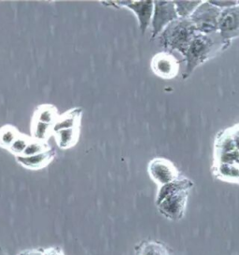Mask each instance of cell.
<instances>
[{"label": "cell", "instance_id": "cell-1", "mask_svg": "<svg viewBox=\"0 0 239 255\" xmlns=\"http://www.w3.org/2000/svg\"><path fill=\"white\" fill-rule=\"evenodd\" d=\"M230 43L231 41L224 39L219 32L208 35L199 32L192 40L184 55L186 68L182 74L183 79L191 75L198 66L223 52Z\"/></svg>", "mask_w": 239, "mask_h": 255}, {"label": "cell", "instance_id": "cell-2", "mask_svg": "<svg viewBox=\"0 0 239 255\" xmlns=\"http://www.w3.org/2000/svg\"><path fill=\"white\" fill-rule=\"evenodd\" d=\"M198 33L190 18H179L164 28L159 35V40L167 52L177 51L184 57L192 40Z\"/></svg>", "mask_w": 239, "mask_h": 255}, {"label": "cell", "instance_id": "cell-3", "mask_svg": "<svg viewBox=\"0 0 239 255\" xmlns=\"http://www.w3.org/2000/svg\"><path fill=\"white\" fill-rule=\"evenodd\" d=\"M58 110L51 104L39 105L33 114L31 123L32 138L47 142L52 135V128L59 117Z\"/></svg>", "mask_w": 239, "mask_h": 255}, {"label": "cell", "instance_id": "cell-4", "mask_svg": "<svg viewBox=\"0 0 239 255\" xmlns=\"http://www.w3.org/2000/svg\"><path fill=\"white\" fill-rule=\"evenodd\" d=\"M222 9L212 5L209 1L202 2L190 17L196 29L202 34L219 32V21Z\"/></svg>", "mask_w": 239, "mask_h": 255}, {"label": "cell", "instance_id": "cell-5", "mask_svg": "<svg viewBox=\"0 0 239 255\" xmlns=\"http://www.w3.org/2000/svg\"><path fill=\"white\" fill-rule=\"evenodd\" d=\"M189 194V190H184L165 196L161 202L157 204L158 211L167 220L179 222L185 216Z\"/></svg>", "mask_w": 239, "mask_h": 255}, {"label": "cell", "instance_id": "cell-6", "mask_svg": "<svg viewBox=\"0 0 239 255\" xmlns=\"http://www.w3.org/2000/svg\"><path fill=\"white\" fill-rule=\"evenodd\" d=\"M105 6H112L114 8H125L134 12L139 23V28L144 34L149 25L151 24L154 2L152 1H112V2H102Z\"/></svg>", "mask_w": 239, "mask_h": 255}, {"label": "cell", "instance_id": "cell-7", "mask_svg": "<svg viewBox=\"0 0 239 255\" xmlns=\"http://www.w3.org/2000/svg\"><path fill=\"white\" fill-rule=\"evenodd\" d=\"M179 19L177 8L171 1H155L151 20V38L158 37L172 22Z\"/></svg>", "mask_w": 239, "mask_h": 255}, {"label": "cell", "instance_id": "cell-8", "mask_svg": "<svg viewBox=\"0 0 239 255\" xmlns=\"http://www.w3.org/2000/svg\"><path fill=\"white\" fill-rule=\"evenodd\" d=\"M149 174L151 179L163 186L174 180H178L179 173L170 161L164 158H155L149 164Z\"/></svg>", "mask_w": 239, "mask_h": 255}, {"label": "cell", "instance_id": "cell-9", "mask_svg": "<svg viewBox=\"0 0 239 255\" xmlns=\"http://www.w3.org/2000/svg\"><path fill=\"white\" fill-rule=\"evenodd\" d=\"M219 33L221 36L231 41L239 38V5L222 10L219 21Z\"/></svg>", "mask_w": 239, "mask_h": 255}, {"label": "cell", "instance_id": "cell-10", "mask_svg": "<svg viewBox=\"0 0 239 255\" xmlns=\"http://www.w3.org/2000/svg\"><path fill=\"white\" fill-rule=\"evenodd\" d=\"M151 68L157 76L172 79L179 73V62L170 53H159L151 60Z\"/></svg>", "mask_w": 239, "mask_h": 255}, {"label": "cell", "instance_id": "cell-11", "mask_svg": "<svg viewBox=\"0 0 239 255\" xmlns=\"http://www.w3.org/2000/svg\"><path fill=\"white\" fill-rule=\"evenodd\" d=\"M56 156L54 150H50L31 156H15L16 161L30 170H38L50 165Z\"/></svg>", "mask_w": 239, "mask_h": 255}, {"label": "cell", "instance_id": "cell-12", "mask_svg": "<svg viewBox=\"0 0 239 255\" xmlns=\"http://www.w3.org/2000/svg\"><path fill=\"white\" fill-rule=\"evenodd\" d=\"M82 109L81 107H76L64 114L59 115L58 119L55 122L52 128V135L54 132L64 129L81 128L82 122Z\"/></svg>", "mask_w": 239, "mask_h": 255}, {"label": "cell", "instance_id": "cell-13", "mask_svg": "<svg viewBox=\"0 0 239 255\" xmlns=\"http://www.w3.org/2000/svg\"><path fill=\"white\" fill-rule=\"evenodd\" d=\"M134 255H172L169 248L158 240H143L134 247Z\"/></svg>", "mask_w": 239, "mask_h": 255}, {"label": "cell", "instance_id": "cell-14", "mask_svg": "<svg viewBox=\"0 0 239 255\" xmlns=\"http://www.w3.org/2000/svg\"><path fill=\"white\" fill-rule=\"evenodd\" d=\"M81 128L64 129L54 132L53 135L58 147L62 150H68L78 143L80 139Z\"/></svg>", "mask_w": 239, "mask_h": 255}, {"label": "cell", "instance_id": "cell-15", "mask_svg": "<svg viewBox=\"0 0 239 255\" xmlns=\"http://www.w3.org/2000/svg\"><path fill=\"white\" fill-rule=\"evenodd\" d=\"M193 187H194V183L191 180H188L186 178H179L178 180H174L160 187L157 194L155 203L157 205L158 203L161 202L165 196L177 193L179 191H184V190L191 191V189Z\"/></svg>", "mask_w": 239, "mask_h": 255}, {"label": "cell", "instance_id": "cell-16", "mask_svg": "<svg viewBox=\"0 0 239 255\" xmlns=\"http://www.w3.org/2000/svg\"><path fill=\"white\" fill-rule=\"evenodd\" d=\"M22 133L17 128L7 125L0 128V147L8 150Z\"/></svg>", "mask_w": 239, "mask_h": 255}, {"label": "cell", "instance_id": "cell-17", "mask_svg": "<svg viewBox=\"0 0 239 255\" xmlns=\"http://www.w3.org/2000/svg\"><path fill=\"white\" fill-rule=\"evenodd\" d=\"M201 1H175L178 15L180 19H189L194 10L201 4Z\"/></svg>", "mask_w": 239, "mask_h": 255}, {"label": "cell", "instance_id": "cell-18", "mask_svg": "<svg viewBox=\"0 0 239 255\" xmlns=\"http://www.w3.org/2000/svg\"><path fill=\"white\" fill-rule=\"evenodd\" d=\"M50 150H52V148L49 145V143L39 141L32 138L21 156H31V155H35L37 153H41Z\"/></svg>", "mask_w": 239, "mask_h": 255}, {"label": "cell", "instance_id": "cell-19", "mask_svg": "<svg viewBox=\"0 0 239 255\" xmlns=\"http://www.w3.org/2000/svg\"><path fill=\"white\" fill-rule=\"evenodd\" d=\"M31 139H32V137L22 134L19 136V138L13 143V145L10 147L8 151L11 152L12 154H14L15 156H21L24 150L26 149L27 145L29 144Z\"/></svg>", "mask_w": 239, "mask_h": 255}, {"label": "cell", "instance_id": "cell-20", "mask_svg": "<svg viewBox=\"0 0 239 255\" xmlns=\"http://www.w3.org/2000/svg\"><path fill=\"white\" fill-rule=\"evenodd\" d=\"M212 5L216 6L222 10L224 8H231L238 5V1H209Z\"/></svg>", "mask_w": 239, "mask_h": 255}, {"label": "cell", "instance_id": "cell-21", "mask_svg": "<svg viewBox=\"0 0 239 255\" xmlns=\"http://www.w3.org/2000/svg\"><path fill=\"white\" fill-rule=\"evenodd\" d=\"M43 255H65V254L60 248L52 247L43 250Z\"/></svg>", "mask_w": 239, "mask_h": 255}, {"label": "cell", "instance_id": "cell-22", "mask_svg": "<svg viewBox=\"0 0 239 255\" xmlns=\"http://www.w3.org/2000/svg\"><path fill=\"white\" fill-rule=\"evenodd\" d=\"M18 255H43V250H37V249L26 250V251L21 252Z\"/></svg>", "mask_w": 239, "mask_h": 255}, {"label": "cell", "instance_id": "cell-23", "mask_svg": "<svg viewBox=\"0 0 239 255\" xmlns=\"http://www.w3.org/2000/svg\"><path fill=\"white\" fill-rule=\"evenodd\" d=\"M0 255H7V254L5 253V251L0 247Z\"/></svg>", "mask_w": 239, "mask_h": 255}, {"label": "cell", "instance_id": "cell-24", "mask_svg": "<svg viewBox=\"0 0 239 255\" xmlns=\"http://www.w3.org/2000/svg\"><path fill=\"white\" fill-rule=\"evenodd\" d=\"M238 4L239 5V1H238Z\"/></svg>", "mask_w": 239, "mask_h": 255}]
</instances>
